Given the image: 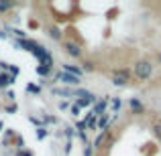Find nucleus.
<instances>
[{
    "label": "nucleus",
    "instance_id": "obj_9",
    "mask_svg": "<svg viewBox=\"0 0 161 156\" xmlns=\"http://www.w3.org/2000/svg\"><path fill=\"white\" fill-rule=\"evenodd\" d=\"M129 105H130V109H133V113H143V112H145V105H143L141 99H137V98L130 99Z\"/></svg>",
    "mask_w": 161,
    "mask_h": 156
},
{
    "label": "nucleus",
    "instance_id": "obj_18",
    "mask_svg": "<svg viewBox=\"0 0 161 156\" xmlns=\"http://www.w3.org/2000/svg\"><path fill=\"white\" fill-rule=\"evenodd\" d=\"M12 6H14L12 2H4V0H0V12H4V10H10Z\"/></svg>",
    "mask_w": 161,
    "mask_h": 156
},
{
    "label": "nucleus",
    "instance_id": "obj_2",
    "mask_svg": "<svg viewBox=\"0 0 161 156\" xmlns=\"http://www.w3.org/2000/svg\"><path fill=\"white\" fill-rule=\"evenodd\" d=\"M110 81L116 87H125L126 83L130 81V71L129 69H114L112 73H110Z\"/></svg>",
    "mask_w": 161,
    "mask_h": 156
},
{
    "label": "nucleus",
    "instance_id": "obj_5",
    "mask_svg": "<svg viewBox=\"0 0 161 156\" xmlns=\"http://www.w3.org/2000/svg\"><path fill=\"white\" fill-rule=\"evenodd\" d=\"M63 47H65V51H67V55H69V57H75V59L82 57V47H80L78 43H74V41H67Z\"/></svg>",
    "mask_w": 161,
    "mask_h": 156
},
{
    "label": "nucleus",
    "instance_id": "obj_24",
    "mask_svg": "<svg viewBox=\"0 0 161 156\" xmlns=\"http://www.w3.org/2000/svg\"><path fill=\"white\" fill-rule=\"evenodd\" d=\"M92 150H94V146L88 142V144H86V150H84V156H92Z\"/></svg>",
    "mask_w": 161,
    "mask_h": 156
},
{
    "label": "nucleus",
    "instance_id": "obj_19",
    "mask_svg": "<svg viewBox=\"0 0 161 156\" xmlns=\"http://www.w3.org/2000/svg\"><path fill=\"white\" fill-rule=\"evenodd\" d=\"M43 124H57V118L55 116H43Z\"/></svg>",
    "mask_w": 161,
    "mask_h": 156
},
{
    "label": "nucleus",
    "instance_id": "obj_7",
    "mask_svg": "<svg viewBox=\"0 0 161 156\" xmlns=\"http://www.w3.org/2000/svg\"><path fill=\"white\" fill-rule=\"evenodd\" d=\"M8 85H14V77L10 73H0V89H4Z\"/></svg>",
    "mask_w": 161,
    "mask_h": 156
},
{
    "label": "nucleus",
    "instance_id": "obj_10",
    "mask_svg": "<svg viewBox=\"0 0 161 156\" xmlns=\"http://www.w3.org/2000/svg\"><path fill=\"white\" fill-rule=\"evenodd\" d=\"M84 124H86V128H88V130H92V132H94V130H98V120H96L92 113H88V116H86Z\"/></svg>",
    "mask_w": 161,
    "mask_h": 156
},
{
    "label": "nucleus",
    "instance_id": "obj_25",
    "mask_svg": "<svg viewBox=\"0 0 161 156\" xmlns=\"http://www.w3.org/2000/svg\"><path fill=\"white\" fill-rule=\"evenodd\" d=\"M4 109H6V113H14V112H16L19 108H16V103H12V105H6Z\"/></svg>",
    "mask_w": 161,
    "mask_h": 156
},
{
    "label": "nucleus",
    "instance_id": "obj_23",
    "mask_svg": "<svg viewBox=\"0 0 161 156\" xmlns=\"http://www.w3.org/2000/svg\"><path fill=\"white\" fill-rule=\"evenodd\" d=\"M153 130H155V136H157V138H159V142H161V122L153 126Z\"/></svg>",
    "mask_w": 161,
    "mask_h": 156
},
{
    "label": "nucleus",
    "instance_id": "obj_15",
    "mask_svg": "<svg viewBox=\"0 0 161 156\" xmlns=\"http://www.w3.org/2000/svg\"><path fill=\"white\" fill-rule=\"evenodd\" d=\"M37 73H39L41 77H47V75H51V67H45V65H37Z\"/></svg>",
    "mask_w": 161,
    "mask_h": 156
},
{
    "label": "nucleus",
    "instance_id": "obj_22",
    "mask_svg": "<svg viewBox=\"0 0 161 156\" xmlns=\"http://www.w3.org/2000/svg\"><path fill=\"white\" fill-rule=\"evenodd\" d=\"M14 156H33V152H31V150H27V148H20Z\"/></svg>",
    "mask_w": 161,
    "mask_h": 156
},
{
    "label": "nucleus",
    "instance_id": "obj_30",
    "mask_svg": "<svg viewBox=\"0 0 161 156\" xmlns=\"http://www.w3.org/2000/svg\"><path fill=\"white\" fill-rule=\"evenodd\" d=\"M157 61H159V63H161V53H157Z\"/></svg>",
    "mask_w": 161,
    "mask_h": 156
},
{
    "label": "nucleus",
    "instance_id": "obj_20",
    "mask_svg": "<svg viewBox=\"0 0 161 156\" xmlns=\"http://www.w3.org/2000/svg\"><path fill=\"white\" fill-rule=\"evenodd\" d=\"M69 112H71V116H74V118H78V116H80V113H82V109H80V108H78V105H75V103H74V105H71V108H69Z\"/></svg>",
    "mask_w": 161,
    "mask_h": 156
},
{
    "label": "nucleus",
    "instance_id": "obj_16",
    "mask_svg": "<svg viewBox=\"0 0 161 156\" xmlns=\"http://www.w3.org/2000/svg\"><path fill=\"white\" fill-rule=\"evenodd\" d=\"M37 140H43V138H47L49 136V130L47 128H43V126H41V128H37Z\"/></svg>",
    "mask_w": 161,
    "mask_h": 156
},
{
    "label": "nucleus",
    "instance_id": "obj_1",
    "mask_svg": "<svg viewBox=\"0 0 161 156\" xmlns=\"http://www.w3.org/2000/svg\"><path fill=\"white\" fill-rule=\"evenodd\" d=\"M135 75H137L139 81H147V79L153 75V65H151L149 61H137V65H135Z\"/></svg>",
    "mask_w": 161,
    "mask_h": 156
},
{
    "label": "nucleus",
    "instance_id": "obj_17",
    "mask_svg": "<svg viewBox=\"0 0 161 156\" xmlns=\"http://www.w3.org/2000/svg\"><path fill=\"white\" fill-rule=\"evenodd\" d=\"M27 93H41V87L35 85V83H27Z\"/></svg>",
    "mask_w": 161,
    "mask_h": 156
},
{
    "label": "nucleus",
    "instance_id": "obj_8",
    "mask_svg": "<svg viewBox=\"0 0 161 156\" xmlns=\"http://www.w3.org/2000/svg\"><path fill=\"white\" fill-rule=\"evenodd\" d=\"M51 93L53 95H61V98H74V89H67V87H53Z\"/></svg>",
    "mask_w": 161,
    "mask_h": 156
},
{
    "label": "nucleus",
    "instance_id": "obj_12",
    "mask_svg": "<svg viewBox=\"0 0 161 156\" xmlns=\"http://www.w3.org/2000/svg\"><path fill=\"white\" fill-rule=\"evenodd\" d=\"M108 124H110V116H108V113H102V116H100V120H98V130L106 132Z\"/></svg>",
    "mask_w": 161,
    "mask_h": 156
},
{
    "label": "nucleus",
    "instance_id": "obj_4",
    "mask_svg": "<svg viewBox=\"0 0 161 156\" xmlns=\"http://www.w3.org/2000/svg\"><path fill=\"white\" fill-rule=\"evenodd\" d=\"M108 99H110V95H104L102 99H98L94 105H92V109H90V113L92 116H102V113H106V105H108Z\"/></svg>",
    "mask_w": 161,
    "mask_h": 156
},
{
    "label": "nucleus",
    "instance_id": "obj_3",
    "mask_svg": "<svg viewBox=\"0 0 161 156\" xmlns=\"http://www.w3.org/2000/svg\"><path fill=\"white\" fill-rule=\"evenodd\" d=\"M55 79H57L59 83H63V85H80V83H82V79H80V77L69 75V73H65V71H59Z\"/></svg>",
    "mask_w": 161,
    "mask_h": 156
},
{
    "label": "nucleus",
    "instance_id": "obj_26",
    "mask_svg": "<svg viewBox=\"0 0 161 156\" xmlns=\"http://www.w3.org/2000/svg\"><path fill=\"white\" fill-rule=\"evenodd\" d=\"M57 108H59V109H67V108H69V102H59Z\"/></svg>",
    "mask_w": 161,
    "mask_h": 156
},
{
    "label": "nucleus",
    "instance_id": "obj_21",
    "mask_svg": "<svg viewBox=\"0 0 161 156\" xmlns=\"http://www.w3.org/2000/svg\"><path fill=\"white\" fill-rule=\"evenodd\" d=\"M82 65H84V67H82V71H88V73H90V71H94V65H92L90 61H84Z\"/></svg>",
    "mask_w": 161,
    "mask_h": 156
},
{
    "label": "nucleus",
    "instance_id": "obj_27",
    "mask_svg": "<svg viewBox=\"0 0 161 156\" xmlns=\"http://www.w3.org/2000/svg\"><path fill=\"white\" fill-rule=\"evenodd\" d=\"M29 120H31V122H33V124H37V126H39V128H41V122H39V120H37V118H29Z\"/></svg>",
    "mask_w": 161,
    "mask_h": 156
},
{
    "label": "nucleus",
    "instance_id": "obj_28",
    "mask_svg": "<svg viewBox=\"0 0 161 156\" xmlns=\"http://www.w3.org/2000/svg\"><path fill=\"white\" fill-rule=\"evenodd\" d=\"M0 39H6V33L4 31H0Z\"/></svg>",
    "mask_w": 161,
    "mask_h": 156
},
{
    "label": "nucleus",
    "instance_id": "obj_29",
    "mask_svg": "<svg viewBox=\"0 0 161 156\" xmlns=\"http://www.w3.org/2000/svg\"><path fill=\"white\" fill-rule=\"evenodd\" d=\"M2 128H4V122H0V132H2Z\"/></svg>",
    "mask_w": 161,
    "mask_h": 156
},
{
    "label": "nucleus",
    "instance_id": "obj_13",
    "mask_svg": "<svg viewBox=\"0 0 161 156\" xmlns=\"http://www.w3.org/2000/svg\"><path fill=\"white\" fill-rule=\"evenodd\" d=\"M108 103H110V108H112V112H118V109H120V105H122L120 98H116V95H110Z\"/></svg>",
    "mask_w": 161,
    "mask_h": 156
},
{
    "label": "nucleus",
    "instance_id": "obj_11",
    "mask_svg": "<svg viewBox=\"0 0 161 156\" xmlns=\"http://www.w3.org/2000/svg\"><path fill=\"white\" fill-rule=\"evenodd\" d=\"M47 35L53 41H61V28L59 27H47Z\"/></svg>",
    "mask_w": 161,
    "mask_h": 156
},
{
    "label": "nucleus",
    "instance_id": "obj_14",
    "mask_svg": "<svg viewBox=\"0 0 161 156\" xmlns=\"http://www.w3.org/2000/svg\"><path fill=\"white\" fill-rule=\"evenodd\" d=\"M106 136H108V132H100L98 136H96V140L92 142V146H94V148H100V146H102V142L106 140Z\"/></svg>",
    "mask_w": 161,
    "mask_h": 156
},
{
    "label": "nucleus",
    "instance_id": "obj_6",
    "mask_svg": "<svg viewBox=\"0 0 161 156\" xmlns=\"http://www.w3.org/2000/svg\"><path fill=\"white\" fill-rule=\"evenodd\" d=\"M63 71L69 73V75H75V77H80V79H82V75H84L82 67L80 65H69V63H63Z\"/></svg>",
    "mask_w": 161,
    "mask_h": 156
}]
</instances>
